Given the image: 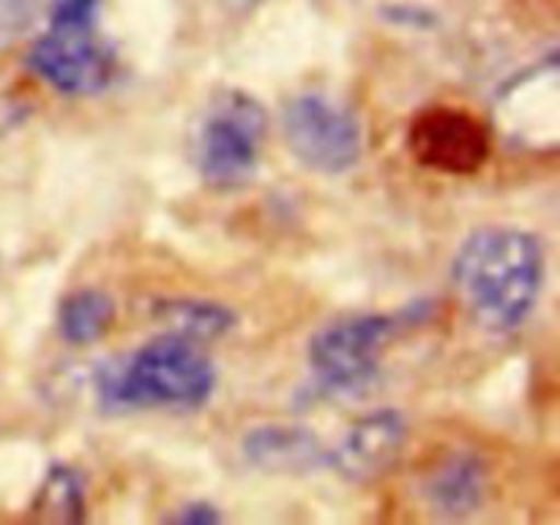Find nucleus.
<instances>
[{"mask_svg":"<svg viewBox=\"0 0 560 525\" xmlns=\"http://www.w3.org/2000/svg\"><path fill=\"white\" fill-rule=\"evenodd\" d=\"M454 288L470 317L490 334H512L534 315L547 279L539 235L509 224L474 230L454 255Z\"/></svg>","mask_w":560,"mask_h":525,"instance_id":"nucleus-1","label":"nucleus"},{"mask_svg":"<svg viewBox=\"0 0 560 525\" xmlns=\"http://www.w3.org/2000/svg\"><path fill=\"white\" fill-rule=\"evenodd\" d=\"M93 381L98 405L113 413L137 408L197 410L213 397L217 366L195 342L162 334L129 355L98 364Z\"/></svg>","mask_w":560,"mask_h":525,"instance_id":"nucleus-2","label":"nucleus"},{"mask_svg":"<svg viewBox=\"0 0 560 525\" xmlns=\"http://www.w3.org/2000/svg\"><path fill=\"white\" fill-rule=\"evenodd\" d=\"M268 113L255 96L224 88L211 98L197 131V170L213 189H235L260 167Z\"/></svg>","mask_w":560,"mask_h":525,"instance_id":"nucleus-3","label":"nucleus"},{"mask_svg":"<svg viewBox=\"0 0 560 525\" xmlns=\"http://www.w3.org/2000/svg\"><path fill=\"white\" fill-rule=\"evenodd\" d=\"M397 320L386 315H348L317 328L310 339V370L317 386L337 397L361 394L377 381L383 345Z\"/></svg>","mask_w":560,"mask_h":525,"instance_id":"nucleus-4","label":"nucleus"},{"mask_svg":"<svg viewBox=\"0 0 560 525\" xmlns=\"http://www.w3.org/2000/svg\"><path fill=\"white\" fill-rule=\"evenodd\" d=\"M282 137L306 170L345 175L361 162L364 131L359 118L326 93H299L282 109Z\"/></svg>","mask_w":560,"mask_h":525,"instance_id":"nucleus-5","label":"nucleus"},{"mask_svg":"<svg viewBox=\"0 0 560 525\" xmlns=\"http://www.w3.org/2000/svg\"><path fill=\"white\" fill-rule=\"evenodd\" d=\"M27 69L63 96H96L113 82L115 52L96 25H47L25 55Z\"/></svg>","mask_w":560,"mask_h":525,"instance_id":"nucleus-6","label":"nucleus"},{"mask_svg":"<svg viewBox=\"0 0 560 525\" xmlns=\"http://www.w3.org/2000/svg\"><path fill=\"white\" fill-rule=\"evenodd\" d=\"M408 148L421 167L443 175H474L490 159L492 137L476 115L438 104L410 120Z\"/></svg>","mask_w":560,"mask_h":525,"instance_id":"nucleus-7","label":"nucleus"},{"mask_svg":"<svg viewBox=\"0 0 560 525\" xmlns=\"http://www.w3.org/2000/svg\"><path fill=\"white\" fill-rule=\"evenodd\" d=\"M408 419L397 408H377L355 419L337 446L328 448L326 465L350 485H372L392 474L408 446Z\"/></svg>","mask_w":560,"mask_h":525,"instance_id":"nucleus-8","label":"nucleus"},{"mask_svg":"<svg viewBox=\"0 0 560 525\" xmlns=\"http://www.w3.org/2000/svg\"><path fill=\"white\" fill-rule=\"evenodd\" d=\"M490 492V470L474 452H448L419 479V495L438 517L465 520L479 512Z\"/></svg>","mask_w":560,"mask_h":525,"instance_id":"nucleus-9","label":"nucleus"},{"mask_svg":"<svg viewBox=\"0 0 560 525\" xmlns=\"http://www.w3.org/2000/svg\"><path fill=\"white\" fill-rule=\"evenodd\" d=\"M241 454L268 476H304L326 465L320 438L304 424H257L241 438Z\"/></svg>","mask_w":560,"mask_h":525,"instance_id":"nucleus-10","label":"nucleus"},{"mask_svg":"<svg viewBox=\"0 0 560 525\" xmlns=\"http://www.w3.org/2000/svg\"><path fill=\"white\" fill-rule=\"evenodd\" d=\"M153 317L164 334L186 342H213L228 337L238 323V315L228 304L206 299H167L153 304Z\"/></svg>","mask_w":560,"mask_h":525,"instance_id":"nucleus-11","label":"nucleus"},{"mask_svg":"<svg viewBox=\"0 0 560 525\" xmlns=\"http://www.w3.org/2000/svg\"><path fill=\"white\" fill-rule=\"evenodd\" d=\"M115 301L98 288H80L58 306V334L69 345H93L113 328Z\"/></svg>","mask_w":560,"mask_h":525,"instance_id":"nucleus-12","label":"nucleus"},{"mask_svg":"<svg viewBox=\"0 0 560 525\" xmlns=\"http://www.w3.org/2000/svg\"><path fill=\"white\" fill-rule=\"evenodd\" d=\"M33 512L47 523H80L85 517V481L80 470L66 463L49 465L33 501Z\"/></svg>","mask_w":560,"mask_h":525,"instance_id":"nucleus-13","label":"nucleus"},{"mask_svg":"<svg viewBox=\"0 0 560 525\" xmlns=\"http://www.w3.org/2000/svg\"><path fill=\"white\" fill-rule=\"evenodd\" d=\"M102 0H52L49 25H96Z\"/></svg>","mask_w":560,"mask_h":525,"instance_id":"nucleus-14","label":"nucleus"},{"mask_svg":"<svg viewBox=\"0 0 560 525\" xmlns=\"http://www.w3.org/2000/svg\"><path fill=\"white\" fill-rule=\"evenodd\" d=\"M38 0H0V31L20 33L33 22Z\"/></svg>","mask_w":560,"mask_h":525,"instance_id":"nucleus-15","label":"nucleus"},{"mask_svg":"<svg viewBox=\"0 0 560 525\" xmlns=\"http://www.w3.org/2000/svg\"><path fill=\"white\" fill-rule=\"evenodd\" d=\"M175 523L180 525H213L222 520L219 509L208 501H191L180 506V512H175Z\"/></svg>","mask_w":560,"mask_h":525,"instance_id":"nucleus-16","label":"nucleus"},{"mask_svg":"<svg viewBox=\"0 0 560 525\" xmlns=\"http://www.w3.org/2000/svg\"><path fill=\"white\" fill-rule=\"evenodd\" d=\"M257 3H262V0H228L230 9L241 11V14H246V11H252Z\"/></svg>","mask_w":560,"mask_h":525,"instance_id":"nucleus-17","label":"nucleus"}]
</instances>
